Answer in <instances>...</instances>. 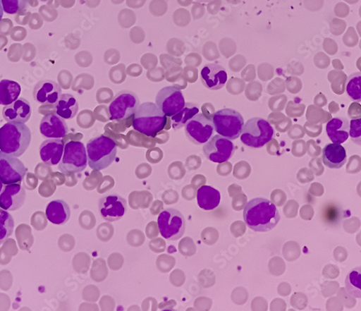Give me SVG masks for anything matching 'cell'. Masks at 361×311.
Wrapping results in <instances>:
<instances>
[{
	"mask_svg": "<svg viewBox=\"0 0 361 311\" xmlns=\"http://www.w3.org/2000/svg\"><path fill=\"white\" fill-rule=\"evenodd\" d=\"M213 124L219 135L230 140H235L242 135L245 120L239 112L231 109H224L214 113Z\"/></svg>",
	"mask_w": 361,
	"mask_h": 311,
	"instance_id": "obj_6",
	"label": "cell"
},
{
	"mask_svg": "<svg viewBox=\"0 0 361 311\" xmlns=\"http://www.w3.org/2000/svg\"><path fill=\"white\" fill-rule=\"evenodd\" d=\"M322 161L329 169H341L347 162L345 149L340 144H327L322 150Z\"/></svg>",
	"mask_w": 361,
	"mask_h": 311,
	"instance_id": "obj_21",
	"label": "cell"
},
{
	"mask_svg": "<svg viewBox=\"0 0 361 311\" xmlns=\"http://www.w3.org/2000/svg\"><path fill=\"white\" fill-rule=\"evenodd\" d=\"M14 228L15 223L12 215L6 210L0 209V244L13 234Z\"/></svg>",
	"mask_w": 361,
	"mask_h": 311,
	"instance_id": "obj_29",
	"label": "cell"
},
{
	"mask_svg": "<svg viewBox=\"0 0 361 311\" xmlns=\"http://www.w3.org/2000/svg\"><path fill=\"white\" fill-rule=\"evenodd\" d=\"M188 139L195 145L205 144L214 134L213 122L202 114H197L191 118L185 126Z\"/></svg>",
	"mask_w": 361,
	"mask_h": 311,
	"instance_id": "obj_12",
	"label": "cell"
},
{
	"mask_svg": "<svg viewBox=\"0 0 361 311\" xmlns=\"http://www.w3.org/2000/svg\"><path fill=\"white\" fill-rule=\"evenodd\" d=\"M27 169L18 158L0 152V181L5 185L20 183Z\"/></svg>",
	"mask_w": 361,
	"mask_h": 311,
	"instance_id": "obj_13",
	"label": "cell"
},
{
	"mask_svg": "<svg viewBox=\"0 0 361 311\" xmlns=\"http://www.w3.org/2000/svg\"><path fill=\"white\" fill-rule=\"evenodd\" d=\"M200 111L198 106L192 103H186L183 109L171 116V124L175 130H180L186 126L188 121Z\"/></svg>",
	"mask_w": 361,
	"mask_h": 311,
	"instance_id": "obj_27",
	"label": "cell"
},
{
	"mask_svg": "<svg viewBox=\"0 0 361 311\" xmlns=\"http://www.w3.org/2000/svg\"><path fill=\"white\" fill-rule=\"evenodd\" d=\"M21 92L19 83L10 80L0 81V105L8 106L16 102Z\"/></svg>",
	"mask_w": 361,
	"mask_h": 311,
	"instance_id": "obj_26",
	"label": "cell"
},
{
	"mask_svg": "<svg viewBox=\"0 0 361 311\" xmlns=\"http://www.w3.org/2000/svg\"><path fill=\"white\" fill-rule=\"evenodd\" d=\"M56 114L65 120L73 118L78 114L79 106L71 94H63L54 104Z\"/></svg>",
	"mask_w": 361,
	"mask_h": 311,
	"instance_id": "obj_25",
	"label": "cell"
},
{
	"mask_svg": "<svg viewBox=\"0 0 361 311\" xmlns=\"http://www.w3.org/2000/svg\"><path fill=\"white\" fill-rule=\"evenodd\" d=\"M200 75L204 86L212 90H220L228 80L225 68L217 63L205 65L201 71Z\"/></svg>",
	"mask_w": 361,
	"mask_h": 311,
	"instance_id": "obj_18",
	"label": "cell"
},
{
	"mask_svg": "<svg viewBox=\"0 0 361 311\" xmlns=\"http://www.w3.org/2000/svg\"><path fill=\"white\" fill-rule=\"evenodd\" d=\"M346 92L348 97L355 102H361V74L355 73L350 75L346 83Z\"/></svg>",
	"mask_w": 361,
	"mask_h": 311,
	"instance_id": "obj_30",
	"label": "cell"
},
{
	"mask_svg": "<svg viewBox=\"0 0 361 311\" xmlns=\"http://www.w3.org/2000/svg\"><path fill=\"white\" fill-rule=\"evenodd\" d=\"M350 123L348 118L335 117L326 126V133L331 141L336 144L345 142L349 138Z\"/></svg>",
	"mask_w": 361,
	"mask_h": 311,
	"instance_id": "obj_22",
	"label": "cell"
},
{
	"mask_svg": "<svg viewBox=\"0 0 361 311\" xmlns=\"http://www.w3.org/2000/svg\"><path fill=\"white\" fill-rule=\"evenodd\" d=\"M157 106L169 117L182 110L185 105V99L182 90L176 86L162 88L156 98Z\"/></svg>",
	"mask_w": 361,
	"mask_h": 311,
	"instance_id": "obj_11",
	"label": "cell"
},
{
	"mask_svg": "<svg viewBox=\"0 0 361 311\" xmlns=\"http://www.w3.org/2000/svg\"><path fill=\"white\" fill-rule=\"evenodd\" d=\"M0 1H1L4 12L13 15L25 10L28 0H0Z\"/></svg>",
	"mask_w": 361,
	"mask_h": 311,
	"instance_id": "obj_31",
	"label": "cell"
},
{
	"mask_svg": "<svg viewBox=\"0 0 361 311\" xmlns=\"http://www.w3.org/2000/svg\"><path fill=\"white\" fill-rule=\"evenodd\" d=\"M221 200L220 192L212 186L204 185L197 190V204L204 210H214L219 206Z\"/></svg>",
	"mask_w": 361,
	"mask_h": 311,
	"instance_id": "obj_24",
	"label": "cell"
},
{
	"mask_svg": "<svg viewBox=\"0 0 361 311\" xmlns=\"http://www.w3.org/2000/svg\"><path fill=\"white\" fill-rule=\"evenodd\" d=\"M32 141L31 130L25 123L8 122L0 128V152L20 157Z\"/></svg>",
	"mask_w": 361,
	"mask_h": 311,
	"instance_id": "obj_2",
	"label": "cell"
},
{
	"mask_svg": "<svg viewBox=\"0 0 361 311\" xmlns=\"http://www.w3.org/2000/svg\"><path fill=\"white\" fill-rule=\"evenodd\" d=\"M87 164V152L84 144L79 141H71L65 145L63 158L58 169L64 174L78 173L84 171Z\"/></svg>",
	"mask_w": 361,
	"mask_h": 311,
	"instance_id": "obj_7",
	"label": "cell"
},
{
	"mask_svg": "<svg viewBox=\"0 0 361 311\" xmlns=\"http://www.w3.org/2000/svg\"><path fill=\"white\" fill-rule=\"evenodd\" d=\"M140 105L135 92L124 90L118 93L109 106L111 120H126L132 116Z\"/></svg>",
	"mask_w": 361,
	"mask_h": 311,
	"instance_id": "obj_9",
	"label": "cell"
},
{
	"mask_svg": "<svg viewBox=\"0 0 361 311\" xmlns=\"http://www.w3.org/2000/svg\"><path fill=\"white\" fill-rule=\"evenodd\" d=\"M326 212L330 213V214H326L327 219L329 220V221H334L337 219L338 212L336 208H329Z\"/></svg>",
	"mask_w": 361,
	"mask_h": 311,
	"instance_id": "obj_33",
	"label": "cell"
},
{
	"mask_svg": "<svg viewBox=\"0 0 361 311\" xmlns=\"http://www.w3.org/2000/svg\"><path fill=\"white\" fill-rule=\"evenodd\" d=\"M86 152L90 168L94 171H102L115 161L117 145L113 139L102 135L87 142Z\"/></svg>",
	"mask_w": 361,
	"mask_h": 311,
	"instance_id": "obj_4",
	"label": "cell"
},
{
	"mask_svg": "<svg viewBox=\"0 0 361 311\" xmlns=\"http://www.w3.org/2000/svg\"><path fill=\"white\" fill-rule=\"evenodd\" d=\"M346 290L350 295L361 298V269L357 267L351 270L345 279Z\"/></svg>",
	"mask_w": 361,
	"mask_h": 311,
	"instance_id": "obj_28",
	"label": "cell"
},
{
	"mask_svg": "<svg viewBox=\"0 0 361 311\" xmlns=\"http://www.w3.org/2000/svg\"><path fill=\"white\" fill-rule=\"evenodd\" d=\"M99 207L102 219L111 223L122 219L128 210L126 200L117 195L101 198Z\"/></svg>",
	"mask_w": 361,
	"mask_h": 311,
	"instance_id": "obj_14",
	"label": "cell"
},
{
	"mask_svg": "<svg viewBox=\"0 0 361 311\" xmlns=\"http://www.w3.org/2000/svg\"><path fill=\"white\" fill-rule=\"evenodd\" d=\"M61 95V87L57 83L49 80L39 82L33 91L34 99L41 105H54Z\"/></svg>",
	"mask_w": 361,
	"mask_h": 311,
	"instance_id": "obj_17",
	"label": "cell"
},
{
	"mask_svg": "<svg viewBox=\"0 0 361 311\" xmlns=\"http://www.w3.org/2000/svg\"><path fill=\"white\" fill-rule=\"evenodd\" d=\"M65 144L61 139H49L40 146L39 154L42 161L51 166H56L61 161Z\"/></svg>",
	"mask_w": 361,
	"mask_h": 311,
	"instance_id": "obj_19",
	"label": "cell"
},
{
	"mask_svg": "<svg viewBox=\"0 0 361 311\" xmlns=\"http://www.w3.org/2000/svg\"><path fill=\"white\" fill-rule=\"evenodd\" d=\"M235 152V145L231 140L217 135L212 137L203 147L207 159L214 163L224 164L228 161Z\"/></svg>",
	"mask_w": 361,
	"mask_h": 311,
	"instance_id": "obj_10",
	"label": "cell"
},
{
	"mask_svg": "<svg viewBox=\"0 0 361 311\" xmlns=\"http://www.w3.org/2000/svg\"><path fill=\"white\" fill-rule=\"evenodd\" d=\"M25 196V190L20 183L6 185L0 193V208L18 210L24 205Z\"/></svg>",
	"mask_w": 361,
	"mask_h": 311,
	"instance_id": "obj_15",
	"label": "cell"
},
{
	"mask_svg": "<svg viewBox=\"0 0 361 311\" xmlns=\"http://www.w3.org/2000/svg\"><path fill=\"white\" fill-rule=\"evenodd\" d=\"M197 1L201 4H209L214 1V0H197Z\"/></svg>",
	"mask_w": 361,
	"mask_h": 311,
	"instance_id": "obj_35",
	"label": "cell"
},
{
	"mask_svg": "<svg viewBox=\"0 0 361 311\" xmlns=\"http://www.w3.org/2000/svg\"><path fill=\"white\" fill-rule=\"evenodd\" d=\"M166 116L152 102L140 104L135 113L133 126L135 130L147 137L155 138L164 130Z\"/></svg>",
	"mask_w": 361,
	"mask_h": 311,
	"instance_id": "obj_3",
	"label": "cell"
},
{
	"mask_svg": "<svg viewBox=\"0 0 361 311\" xmlns=\"http://www.w3.org/2000/svg\"><path fill=\"white\" fill-rule=\"evenodd\" d=\"M158 227L161 236L168 240L182 238L186 229V221L182 212L168 208L162 210L158 217Z\"/></svg>",
	"mask_w": 361,
	"mask_h": 311,
	"instance_id": "obj_8",
	"label": "cell"
},
{
	"mask_svg": "<svg viewBox=\"0 0 361 311\" xmlns=\"http://www.w3.org/2000/svg\"><path fill=\"white\" fill-rule=\"evenodd\" d=\"M40 133L49 139H61L68 133V127L64 118L56 114L44 116L40 123Z\"/></svg>",
	"mask_w": 361,
	"mask_h": 311,
	"instance_id": "obj_16",
	"label": "cell"
},
{
	"mask_svg": "<svg viewBox=\"0 0 361 311\" xmlns=\"http://www.w3.org/2000/svg\"><path fill=\"white\" fill-rule=\"evenodd\" d=\"M244 219L250 229L263 233L278 226L281 215L274 203L264 198H255L246 205Z\"/></svg>",
	"mask_w": 361,
	"mask_h": 311,
	"instance_id": "obj_1",
	"label": "cell"
},
{
	"mask_svg": "<svg viewBox=\"0 0 361 311\" xmlns=\"http://www.w3.org/2000/svg\"><path fill=\"white\" fill-rule=\"evenodd\" d=\"M4 189V183L1 181H0V193H1L2 190Z\"/></svg>",
	"mask_w": 361,
	"mask_h": 311,
	"instance_id": "obj_36",
	"label": "cell"
},
{
	"mask_svg": "<svg viewBox=\"0 0 361 311\" xmlns=\"http://www.w3.org/2000/svg\"><path fill=\"white\" fill-rule=\"evenodd\" d=\"M275 130L267 120L262 118H253L245 124L240 141L252 148H261L272 140Z\"/></svg>",
	"mask_w": 361,
	"mask_h": 311,
	"instance_id": "obj_5",
	"label": "cell"
},
{
	"mask_svg": "<svg viewBox=\"0 0 361 311\" xmlns=\"http://www.w3.org/2000/svg\"><path fill=\"white\" fill-rule=\"evenodd\" d=\"M32 109L29 102L19 98L3 109V116L8 122L25 123L31 118Z\"/></svg>",
	"mask_w": 361,
	"mask_h": 311,
	"instance_id": "obj_20",
	"label": "cell"
},
{
	"mask_svg": "<svg viewBox=\"0 0 361 311\" xmlns=\"http://www.w3.org/2000/svg\"><path fill=\"white\" fill-rule=\"evenodd\" d=\"M4 8H3V6H2V4H1V1H0V22H1L3 18H4Z\"/></svg>",
	"mask_w": 361,
	"mask_h": 311,
	"instance_id": "obj_34",
	"label": "cell"
},
{
	"mask_svg": "<svg viewBox=\"0 0 361 311\" xmlns=\"http://www.w3.org/2000/svg\"><path fill=\"white\" fill-rule=\"evenodd\" d=\"M349 136L355 142H360L361 137V119L360 118H353L350 121Z\"/></svg>",
	"mask_w": 361,
	"mask_h": 311,
	"instance_id": "obj_32",
	"label": "cell"
},
{
	"mask_svg": "<svg viewBox=\"0 0 361 311\" xmlns=\"http://www.w3.org/2000/svg\"><path fill=\"white\" fill-rule=\"evenodd\" d=\"M71 215L69 205L61 200L50 202L46 208L48 221L56 226H63L67 224L71 219Z\"/></svg>",
	"mask_w": 361,
	"mask_h": 311,
	"instance_id": "obj_23",
	"label": "cell"
}]
</instances>
